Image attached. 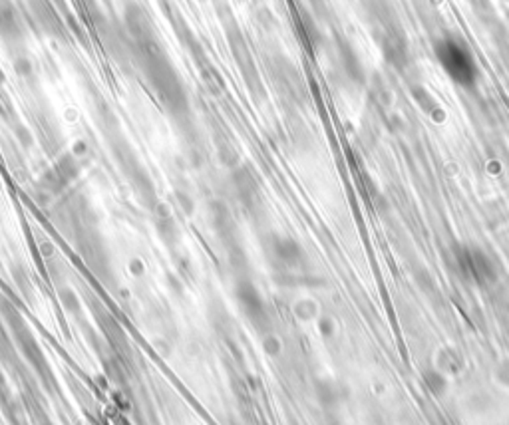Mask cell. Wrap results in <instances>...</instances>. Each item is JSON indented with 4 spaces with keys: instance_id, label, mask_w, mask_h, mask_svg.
Listing matches in <instances>:
<instances>
[{
    "instance_id": "6da1fadb",
    "label": "cell",
    "mask_w": 509,
    "mask_h": 425,
    "mask_svg": "<svg viewBox=\"0 0 509 425\" xmlns=\"http://www.w3.org/2000/svg\"><path fill=\"white\" fill-rule=\"evenodd\" d=\"M438 56H440L442 66L446 68V72L454 80L464 82V84H469L474 80V76H476V72H474V62H472V58L458 44L444 42V44L440 46Z\"/></svg>"
}]
</instances>
